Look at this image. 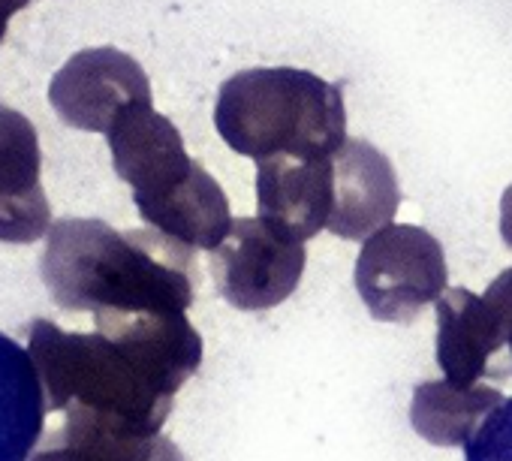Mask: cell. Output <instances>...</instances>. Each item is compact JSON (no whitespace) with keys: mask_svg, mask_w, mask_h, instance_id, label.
<instances>
[{"mask_svg":"<svg viewBox=\"0 0 512 461\" xmlns=\"http://www.w3.org/2000/svg\"><path fill=\"white\" fill-rule=\"evenodd\" d=\"M509 350H512V341H509Z\"/></svg>","mask_w":512,"mask_h":461,"instance_id":"cell-19","label":"cell"},{"mask_svg":"<svg viewBox=\"0 0 512 461\" xmlns=\"http://www.w3.org/2000/svg\"><path fill=\"white\" fill-rule=\"evenodd\" d=\"M335 163V211L329 233L347 242H365L377 229L389 226L398 205L401 187L392 160L368 139H347L332 157Z\"/></svg>","mask_w":512,"mask_h":461,"instance_id":"cell-10","label":"cell"},{"mask_svg":"<svg viewBox=\"0 0 512 461\" xmlns=\"http://www.w3.org/2000/svg\"><path fill=\"white\" fill-rule=\"evenodd\" d=\"M214 127L256 163L278 154L332 160L347 145L344 91L299 67L241 70L217 91Z\"/></svg>","mask_w":512,"mask_h":461,"instance_id":"cell-3","label":"cell"},{"mask_svg":"<svg viewBox=\"0 0 512 461\" xmlns=\"http://www.w3.org/2000/svg\"><path fill=\"white\" fill-rule=\"evenodd\" d=\"M449 284L446 254L437 236L413 223H389L362 242L356 290L380 323H410L440 302Z\"/></svg>","mask_w":512,"mask_h":461,"instance_id":"cell-4","label":"cell"},{"mask_svg":"<svg viewBox=\"0 0 512 461\" xmlns=\"http://www.w3.org/2000/svg\"><path fill=\"white\" fill-rule=\"evenodd\" d=\"M52 302L70 314H187L193 248L157 229H121L94 217L52 223L40 260Z\"/></svg>","mask_w":512,"mask_h":461,"instance_id":"cell-2","label":"cell"},{"mask_svg":"<svg viewBox=\"0 0 512 461\" xmlns=\"http://www.w3.org/2000/svg\"><path fill=\"white\" fill-rule=\"evenodd\" d=\"M256 217L293 242H311L335 211V163L269 157L256 163Z\"/></svg>","mask_w":512,"mask_h":461,"instance_id":"cell-9","label":"cell"},{"mask_svg":"<svg viewBox=\"0 0 512 461\" xmlns=\"http://www.w3.org/2000/svg\"><path fill=\"white\" fill-rule=\"evenodd\" d=\"M503 404V392L491 386H455L443 380H425L413 389L410 422L419 437L434 446H467L485 416Z\"/></svg>","mask_w":512,"mask_h":461,"instance_id":"cell-15","label":"cell"},{"mask_svg":"<svg viewBox=\"0 0 512 461\" xmlns=\"http://www.w3.org/2000/svg\"><path fill=\"white\" fill-rule=\"evenodd\" d=\"M49 103L73 130L109 133L139 103H154L148 73L121 49L100 46L76 52L49 85Z\"/></svg>","mask_w":512,"mask_h":461,"instance_id":"cell-7","label":"cell"},{"mask_svg":"<svg viewBox=\"0 0 512 461\" xmlns=\"http://www.w3.org/2000/svg\"><path fill=\"white\" fill-rule=\"evenodd\" d=\"M37 127L0 103V242L34 245L49 236L52 205L43 190Z\"/></svg>","mask_w":512,"mask_h":461,"instance_id":"cell-8","label":"cell"},{"mask_svg":"<svg viewBox=\"0 0 512 461\" xmlns=\"http://www.w3.org/2000/svg\"><path fill=\"white\" fill-rule=\"evenodd\" d=\"M112 166L133 196H154L190 178L196 160L187 154L178 127L154 103L130 106L106 133Z\"/></svg>","mask_w":512,"mask_h":461,"instance_id":"cell-11","label":"cell"},{"mask_svg":"<svg viewBox=\"0 0 512 461\" xmlns=\"http://www.w3.org/2000/svg\"><path fill=\"white\" fill-rule=\"evenodd\" d=\"M28 4H31V0H0V43H4V37H7L10 19H13L19 10H25Z\"/></svg>","mask_w":512,"mask_h":461,"instance_id":"cell-18","label":"cell"},{"mask_svg":"<svg viewBox=\"0 0 512 461\" xmlns=\"http://www.w3.org/2000/svg\"><path fill=\"white\" fill-rule=\"evenodd\" d=\"M512 341V269L479 296L452 287L437 302V365L455 386H479L491 359Z\"/></svg>","mask_w":512,"mask_h":461,"instance_id":"cell-6","label":"cell"},{"mask_svg":"<svg viewBox=\"0 0 512 461\" xmlns=\"http://www.w3.org/2000/svg\"><path fill=\"white\" fill-rule=\"evenodd\" d=\"M500 236H503V245L512 251V184L503 190V199H500Z\"/></svg>","mask_w":512,"mask_h":461,"instance_id":"cell-17","label":"cell"},{"mask_svg":"<svg viewBox=\"0 0 512 461\" xmlns=\"http://www.w3.org/2000/svg\"><path fill=\"white\" fill-rule=\"evenodd\" d=\"M467 461H512V395L497 404L464 446Z\"/></svg>","mask_w":512,"mask_h":461,"instance_id":"cell-16","label":"cell"},{"mask_svg":"<svg viewBox=\"0 0 512 461\" xmlns=\"http://www.w3.org/2000/svg\"><path fill=\"white\" fill-rule=\"evenodd\" d=\"M208 263L217 293L232 308L269 311L296 293L308 254L263 217H238Z\"/></svg>","mask_w":512,"mask_h":461,"instance_id":"cell-5","label":"cell"},{"mask_svg":"<svg viewBox=\"0 0 512 461\" xmlns=\"http://www.w3.org/2000/svg\"><path fill=\"white\" fill-rule=\"evenodd\" d=\"M49 401L34 356L0 332V461H31L46 437Z\"/></svg>","mask_w":512,"mask_h":461,"instance_id":"cell-14","label":"cell"},{"mask_svg":"<svg viewBox=\"0 0 512 461\" xmlns=\"http://www.w3.org/2000/svg\"><path fill=\"white\" fill-rule=\"evenodd\" d=\"M49 413L94 410L145 434H163L178 389L202 365L187 314H94V332L52 320L25 326Z\"/></svg>","mask_w":512,"mask_h":461,"instance_id":"cell-1","label":"cell"},{"mask_svg":"<svg viewBox=\"0 0 512 461\" xmlns=\"http://www.w3.org/2000/svg\"><path fill=\"white\" fill-rule=\"evenodd\" d=\"M31 461H187L166 434H145L94 410H64Z\"/></svg>","mask_w":512,"mask_h":461,"instance_id":"cell-12","label":"cell"},{"mask_svg":"<svg viewBox=\"0 0 512 461\" xmlns=\"http://www.w3.org/2000/svg\"><path fill=\"white\" fill-rule=\"evenodd\" d=\"M133 205L151 229L193 251L211 254L232 229L229 199L202 163L193 166L187 181L163 193L133 196Z\"/></svg>","mask_w":512,"mask_h":461,"instance_id":"cell-13","label":"cell"}]
</instances>
